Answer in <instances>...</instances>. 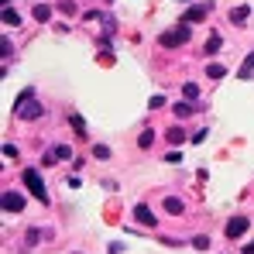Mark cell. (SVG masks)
Listing matches in <instances>:
<instances>
[{
	"label": "cell",
	"instance_id": "9c48e42d",
	"mask_svg": "<svg viewBox=\"0 0 254 254\" xmlns=\"http://www.w3.org/2000/svg\"><path fill=\"white\" fill-rule=\"evenodd\" d=\"M248 17H251V7H244V3H241V7H234V10H230V21H234V24H244V21H248Z\"/></svg>",
	"mask_w": 254,
	"mask_h": 254
},
{
	"label": "cell",
	"instance_id": "d6986e66",
	"mask_svg": "<svg viewBox=\"0 0 254 254\" xmlns=\"http://www.w3.org/2000/svg\"><path fill=\"white\" fill-rule=\"evenodd\" d=\"M223 72H227V69H223V65H216V62L206 69V76H210V79H223Z\"/></svg>",
	"mask_w": 254,
	"mask_h": 254
},
{
	"label": "cell",
	"instance_id": "2e32d148",
	"mask_svg": "<svg viewBox=\"0 0 254 254\" xmlns=\"http://www.w3.org/2000/svg\"><path fill=\"white\" fill-rule=\"evenodd\" d=\"M182 96L196 103V100H199V86H196V83H186V86H182Z\"/></svg>",
	"mask_w": 254,
	"mask_h": 254
},
{
	"label": "cell",
	"instance_id": "5bb4252c",
	"mask_svg": "<svg viewBox=\"0 0 254 254\" xmlns=\"http://www.w3.org/2000/svg\"><path fill=\"white\" fill-rule=\"evenodd\" d=\"M69 124H72V130H76L79 137H86V121L79 117V114H69Z\"/></svg>",
	"mask_w": 254,
	"mask_h": 254
},
{
	"label": "cell",
	"instance_id": "8992f818",
	"mask_svg": "<svg viewBox=\"0 0 254 254\" xmlns=\"http://www.w3.org/2000/svg\"><path fill=\"white\" fill-rule=\"evenodd\" d=\"M3 210L7 213H21L24 210V196H21V192H3Z\"/></svg>",
	"mask_w": 254,
	"mask_h": 254
},
{
	"label": "cell",
	"instance_id": "ffe728a7",
	"mask_svg": "<svg viewBox=\"0 0 254 254\" xmlns=\"http://www.w3.org/2000/svg\"><path fill=\"white\" fill-rule=\"evenodd\" d=\"M151 141H155V134H151V130H141V137H137V144H141V148H151Z\"/></svg>",
	"mask_w": 254,
	"mask_h": 254
},
{
	"label": "cell",
	"instance_id": "44dd1931",
	"mask_svg": "<svg viewBox=\"0 0 254 254\" xmlns=\"http://www.w3.org/2000/svg\"><path fill=\"white\" fill-rule=\"evenodd\" d=\"M192 248H199V251H206V248H210V237H203V234H199V237H192Z\"/></svg>",
	"mask_w": 254,
	"mask_h": 254
},
{
	"label": "cell",
	"instance_id": "4fadbf2b",
	"mask_svg": "<svg viewBox=\"0 0 254 254\" xmlns=\"http://www.w3.org/2000/svg\"><path fill=\"white\" fill-rule=\"evenodd\" d=\"M237 76H241V79H251V76H254V52L244 59V65H241V72H237Z\"/></svg>",
	"mask_w": 254,
	"mask_h": 254
},
{
	"label": "cell",
	"instance_id": "7c38bea8",
	"mask_svg": "<svg viewBox=\"0 0 254 254\" xmlns=\"http://www.w3.org/2000/svg\"><path fill=\"white\" fill-rule=\"evenodd\" d=\"M31 17H35V21H38V24H45V21H48V17H52V7H45V3H38V7H35V10H31Z\"/></svg>",
	"mask_w": 254,
	"mask_h": 254
},
{
	"label": "cell",
	"instance_id": "6da1fadb",
	"mask_svg": "<svg viewBox=\"0 0 254 254\" xmlns=\"http://www.w3.org/2000/svg\"><path fill=\"white\" fill-rule=\"evenodd\" d=\"M21 182L28 186V192H31V196H35L38 203H48V189H45L42 175H38L35 169H24V172H21Z\"/></svg>",
	"mask_w": 254,
	"mask_h": 254
},
{
	"label": "cell",
	"instance_id": "3957f363",
	"mask_svg": "<svg viewBox=\"0 0 254 254\" xmlns=\"http://www.w3.org/2000/svg\"><path fill=\"white\" fill-rule=\"evenodd\" d=\"M210 10H213V3H192V7L182 14V24H199V21L210 14Z\"/></svg>",
	"mask_w": 254,
	"mask_h": 254
},
{
	"label": "cell",
	"instance_id": "52a82bcc",
	"mask_svg": "<svg viewBox=\"0 0 254 254\" xmlns=\"http://www.w3.org/2000/svg\"><path fill=\"white\" fill-rule=\"evenodd\" d=\"M134 220H137L141 227H155V213L148 210L144 203H137V206H134Z\"/></svg>",
	"mask_w": 254,
	"mask_h": 254
},
{
	"label": "cell",
	"instance_id": "8fae6325",
	"mask_svg": "<svg viewBox=\"0 0 254 254\" xmlns=\"http://www.w3.org/2000/svg\"><path fill=\"white\" fill-rule=\"evenodd\" d=\"M220 48H223V38H220V35H210L206 45H203V52H206V55H216Z\"/></svg>",
	"mask_w": 254,
	"mask_h": 254
},
{
	"label": "cell",
	"instance_id": "e0dca14e",
	"mask_svg": "<svg viewBox=\"0 0 254 254\" xmlns=\"http://www.w3.org/2000/svg\"><path fill=\"white\" fill-rule=\"evenodd\" d=\"M169 141L172 144H182V141H186V130H182V127H169Z\"/></svg>",
	"mask_w": 254,
	"mask_h": 254
},
{
	"label": "cell",
	"instance_id": "5b68a950",
	"mask_svg": "<svg viewBox=\"0 0 254 254\" xmlns=\"http://www.w3.org/2000/svg\"><path fill=\"white\" fill-rule=\"evenodd\" d=\"M72 151H69V144H55V148H48V155H45V165H55V162H65Z\"/></svg>",
	"mask_w": 254,
	"mask_h": 254
},
{
	"label": "cell",
	"instance_id": "603a6c76",
	"mask_svg": "<svg viewBox=\"0 0 254 254\" xmlns=\"http://www.w3.org/2000/svg\"><path fill=\"white\" fill-rule=\"evenodd\" d=\"M244 254H254V241H251V244H248V248H244Z\"/></svg>",
	"mask_w": 254,
	"mask_h": 254
},
{
	"label": "cell",
	"instance_id": "277c9868",
	"mask_svg": "<svg viewBox=\"0 0 254 254\" xmlns=\"http://www.w3.org/2000/svg\"><path fill=\"white\" fill-rule=\"evenodd\" d=\"M248 227H251V220H248V216H234V220L227 223V237H230V241H237V237H244V234H248Z\"/></svg>",
	"mask_w": 254,
	"mask_h": 254
},
{
	"label": "cell",
	"instance_id": "ba28073f",
	"mask_svg": "<svg viewBox=\"0 0 254 254\" xmlns=\"http://www.w3.org/2000/svg\"><path fill=\"white\" fill-rule=\"evenodd\" d=\"M162 206H165V213H169V216H179V213H186V203H182L179 196H165V203H162Z\"/></svg>",
	"mask_w": 254,
	"mask_h": 254
},
{
	"label": "cell",
	"instance_id": "7402d4cb",
	"mask_svg": "<svg viewBox=\"0 0 254 254\" xmlns=\"http://www.w3.org/2000/svg\"><path fill=\"white\" fill-rule=\"evenodd\" d=\"M3 158H17V148L14 144H3Z\"/></svg>",
	"mask_w": 254,
	"mask_h": 254
},
{
	"label": "cell",
	"instance_id": "ac0fdd59",
	"mask_svg": "<svg viewBox=\"0 0 254 254\" xmlns=\"http://www.w3.org/2000/svg\"><path fill=\"white\" fill-rule=\"evenodd\" d=\"M93 158L107 162V158H110V148H107V144H96V148H93Z\"/></svg>",
	"mask_w": 254,
	"mask_h": 254
},
{
	"label": "cell",
	"instance_id": "7a4b0ae2",
	"mask_svg": "<svg viewBox=\"0 0 254 254\" xmlns=\"http://www.w3.org/2000/svg\"><path fill=\"white\" fill-rule=\"evenodd\" d=\"M158 42L165 45V48H179V45H189V24H175V28H169Z\"/></svg>",
	"mask_w": 254,
	"mask_h": 254
},
{
	"label": "cell",
	"instance_id": "30bf717a",
	"mask_svg": "<svg viewBox=\"0 0 254 254\" xmlns=\"http://www.w3.org/2000/svg\"><path fill=\"white\" fill-rule=\"evenodd\" d=\"M172 114H175V117H189V114H196V103H192V100L175 103V107H172Z\"/></svg>",
	"mask_w": 254,
	"mask_h": 254
},
{
	"label": "cell",
	"instance_id": "9a60e30c",
	"mask_svg": "<svg viewBox=\"0 0 254 254\" xmlns=\"http://www.w3.org/2000/svg\"><path fill=\"white\" fill-rule=\"evenodd\" d=\"M3 21H7L10 28H17V24H21V14H17L14 7H3Z\"/></svg>",
	"mask_w": 254,
	"mask_h": 254
}]
</instances>
